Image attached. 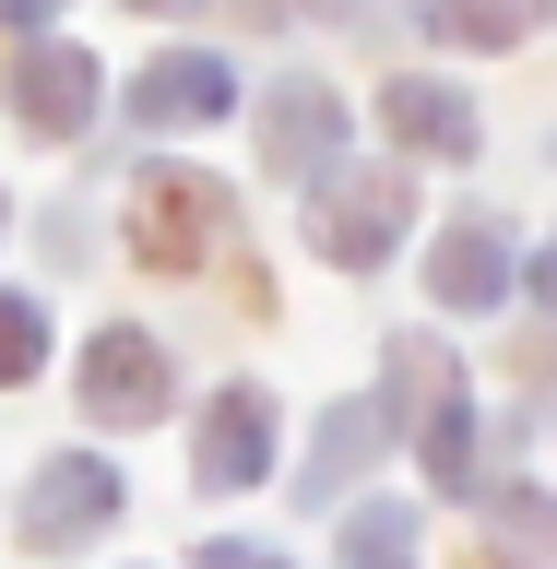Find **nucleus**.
I'll return each mask as SVG.
<instances>
[{
  "instance_id": "5",
  "label": "nucleus",
  "mask_w": 557,
  "mask_h": 569,
  "mask_svg": "<svg viewBox=\"0 0 557 569\" xmlns=\"http://www.w3.org/2000/svg\"><path fill=\"white\" fill-rule=\"evenodd\" d=\"M226 238V190L202 167H142L131 178V249L142 261H202Z\"/></svg>"
},
{
  "instance_id": "2",
  "label": "nucleus",
  "mask_w": 557,
  "mask_h": 569,
  "mask_svg": "<svg viewBox=\"0 0 557 569\" xmlns=\"http://www.w3.org/2000/svg\"><path fill=\"white\" fill-rule=\"evenodd\" d=\"M107 522H119V462H96V451L36 462V475H24V510H12L24 558H71V546H96Z\"/></svg>"
},
{
  "instance_id": "18",
  "label": "nucleus",
  "mask_w": 557,
  "mask_h": 569,
  "mask_svg": "<svg viewBox=\"0 0 557 569\" xmlns=\"http://www.w3.org/2000/svg\"><path fill=\"white\" fill-rule=\"evenodd\" d=\"M131 12H202V0H131Z\"/></svg>"
},
{
  "instance_id": "3",
  "label": "nucleus",
  "mask_w": 557,
  "mask_h": 569,
  "mask_svg": "<svg viewBox=\"0 0 557 569\" xmlns=\"http://www.w3.org/2000/svg\"><path fill=\"white\" fill-rule=\"evenodd\" d=\"M345 96L332 83H309V71H285L273 96H261V167H273V190H320V178L345 167Z\"/></svg>"
},
{
  "instance_id": "14",
  "label": "nucleus",
  "mask_w": 557,
  "mask_h": 569,
  "mask_svg": "<svg viewBox=\"0 0 557 569\" xmlns=\"http://www.w3.org/2000/svg\"><path fill=\"white\" fill-rule=\"evenodd\" d=\"M36 368H48V309H36L24 284H0V391L36 380Z\"/></svg>"
},
{
  "instance_id": "6",
  "label": "nucleus",
  "mask_w": 557,
  "mask_h": 569,
  "mask_svg": "<svg viewBox=\"0 0 557 569\" xmlns=\"http://www.w3.org/2000/svg\"><path fill=\"white\" fill-rule=\"evenodd\" d=\"M0 96H12V119H24L36 142H71V131L107 107V71L83 60L71 36H36L24 60H12V83H0Z\"/></svg>"
},
{
  "instance_id": "4",
  "label": "nucleus",
  "mask_w": 557,
  "mask_h": 569,
  "mask_svg": "<svg viewBox=\"0 0 557 569\" xmlns=\"http://www.w3.org/2000/svg\"><path fill=\"white\" fill-rule=\"evenodd\" d=\"M83 416H96V427H167V416H178L167 345H155V332H131V320H119V332H96V345H83Z\"/></svg>"
},
{
  "instance_id": "10",
  "label": "nucleus",
  "mask_w": 557,
  "mask_h": 569,
  "mask_svg": "<svg viewBox=\"0 0 557 569\" xmlns=\"http://www.w3.org/2000/svg\"><path fill=\"white\" fill-rule=\"evenodd\" d=\"M380 119H391V142L404 154H427V167H462L475 154V107H462V83H427V71H404V83H380Z\"/></svg>"
},
{
  "instance_id": "12",
  "label": "nucleus",
  "mask_w": 557,
  "mask_h": 569,
  "mask_svg": "<svg viewBox=\"0 0 557 569\" xmlns=\"http://www.w3.org/2000/svg\"><path fill=\"white\" fill-rule=\"evenodd\" d=\"M345 569H416V510L404 498H368V510H345V546H332Z\"/></svg>"
},
{
  "instance_id": "1",
  "label": "nucleus",
  "mask_w": 557,
  "mask_h": 569,
  "mask_svg": "<svg viewBox=\"0 0 557 569\" xmlns=\"http://www.w3.org/2000/svg\"><path fill=\"white\" fill-rule=\"evenodd\" d=\"M404 226H416V190H404L391 167H368V178L332 167V178L309 190V238H320V261H332V273L391 261V249H404Z\"/></svg>"
},
{
  "instance_id": "9",
  "label": "nucleus",
  "mask_w": 557,
  "mask_h": 569,
  "mask_svg": "<svg viewBox=\"0 0 557 569\" xmlns=\"http://www.w3.org/2000/svg\"><path fill=\"white\" fill-rule=\"evenodd\" d=\"M226 107H238V71L213 60V48H167V60L131 83L142 131H202V119H226Z\"/></svg>"
},
{
  "instance_id": "8",
  "label": "nucleus",
  "mask_w": 557,
  "mask_h": 569,
  "mask_svg": "<svg viewBox=\"0 0 557 569\" xmlns=\"http://www.w3.org/2000/svg\"><path fill=\"white\" fill-rule=\"evenodd\" d=\"M273 391L261 380H226L202 403V439H190V462H202V487H261V475H273Z\"/></svg>"
},
{
  "instance_id": "16",
  "label": "nucleus",
  "mask_w": 557,
  "mask_h": 569,
  "mask_svg": "<svg viewBox=\"0 0 557 569\" xmlns=\"http://www.w3.org/2000/svg\"><path fill=\"white\" fill-rule=\"evenodd\" d=\"M202 569H297L285 546H249V533H226V546H202Z\"/></svg>"
},
{
  "instance_id": "17",
  "label": "nucleus",
  "mask_w": 557,
  "mask_h": 569,
  "mask_svg": "<svg viewBox=\"0 0 557 569\" xmlns=\"http://www.w3.org/2000/svg\"><path fill=\"white\" fill-rule=\"evenodd\" d=\"M0 24H12V36H48V24H60V0H0Z\"/></svg>"
},
{
  "instance_id": "7",
  "label": "nucleus",
  "mask_w": 557,
  "mask_h": 569,
  "mask_svg": "<svg viewBox=\"0 0 557 569\" xmlns=\"http://www.w3.org/2000/svg\"><path fill=\"white\" fill-rule=\"evenodd\" d=\"M510 284H523V238H510V226H498V213H462L451 238L427 249V297H439V309H498V297H510Z\"/></svg>"
},
{
  "instance_id": "19",
  "label": "nucleus",
  "mask_w": 557,
  "mask_h": 569,
  "mask_svg": "<svg viewBox=\"0 0 557 569\" xmlns=\"http://www.w3.org/2000/svg\"><path fill=\"white\" fill-rule=\"evenodd\" d=\"M0 226H12V202H0Z\"/></svg>"
},
{
  "instance_id": "15",
  "label": "nucleus",
  "mask_w": 557,
  "mask_h": 569,
  "mask_svg": "<svg viewBox=\"0 0 557 569\" xmlns=\"http://www.w3.org/2000/svg\"><path fill=\"white\" fill-rule=\"evenodd\" d=\"M487 522H498V546H510V558H534V546H546V487H534V475H510V487L487 498Z\"/></svg>"
},
{
  "instance_id": "11",
  "label": "nucleus",
  "mask_w": 557,
  "mask_h": 569,
  "mask_svg": "<svg viewBox=\"0 0 557 569\" xmlns=\"http://www.w3.org/2000/svg\"><path fill=\"white\" fill-rule=\"evenodd\" d=\"M380 439H391V403H332V416H320V439H309L297 498H309V510H345V487L380 462Z\"/></svg>"
},
{
  "instance_id": "13",
  "label": "nucleus",
  "mask_w": 557,
  "mask_h": 569,
  "mask_svg": "<svg viewBox=\"0 0 557 569\" xmlns=\"http://www.w3.org/2000/svg\"><path fill=\"white\" fill-rule=\"evenodd\" d=\"M427 24L451 48H523L534 36V0H427Z\"/></svg>"
}]
</instances>
